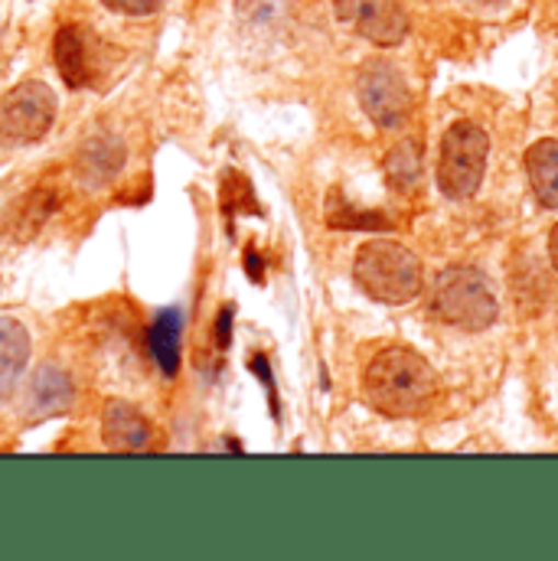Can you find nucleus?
<instances>
[{
	"label": "nucleus",
	"mask_w": 558,
	"mask_h": 561,
	"mask_svg": "<svg viewBox=\"0 0 558 561\" xmlns=\"http://www.w3.org/2000/svg\"><path fill=\"white\" fill-rule=\"evenodd\" d=\"M363 392L366 402L389 419H419L437 396V376L415 350L389 346L366 366Z\"/></svg>",
	"instance_id": "1"
},
{
	"label": "nucleus",
	"mask_w": 558,
	"mask_h": 561,
	"mask_svg": "<svg viewBox=\"0 0 558 561\" xmlns=\"http://www.w3.org/2000/svg\"><path fill=\"white\" fill-rule=\"evenodd\" d=\"M356 284L379 304L399 307L421 294V262L399 242H369L353 265Z\"/></svg>",
	"instance_id": "2"
},
{
	"label": "nucleus",
	"mask_w": 558,
	"mask_h": 561,
	"mask_svg": "<svg viewBox=\"0 0 558 561\" xmlns=\"http://www.w3.org/2000/svg\"><path fill=\"white\" fill-rule=\"evenodd\" d=\"M434 313L467 333H480L497 320V297L487 278L474 268H447L434 284Z\"/></svg>",
	"instance_id": "3"
},
{
	"label": "nucleus",
	"mask_w": 558,
	"mask_h": 561,
	"mask_svg": "<svg viewBox=\"0 0 558 561\" xmlns=\"http://www.w3.org/2000/svg\"><path fill=\"white\" fill-rule=\"evenodd\" d=\"M490 138L483 128L470 122H457L444 131L441 160H437V186L447 199H467L477 193L487 170Z\"/></svg>",
	"instance_id": "4"
},
{
	"label": "nucleus",
	"mask_w": 558,
	"mask_h": 561,
	"mask_svg": "<svg viewBox=\"0 0 558 561\" xmlns=\"http://www.w3.org/2000/svg\"><path fill=\"white\" fill-rule=\"evenodd\" d=\"M356 95L363 112L373 118V125L379 128H399L409 112H412V92L406 76L386 62V59H369L363 62L360 76H356Z\"/></svg>",
	"instance_id": "5"
},
{
	"label": "nucleus",
	"mask_w": 558,
	"mask_h": 561,
	"mask_svg": "<svg viewBox=\"0 0 558 561\" xmlns=\"http://www.w3.org/2000/svg\"><path fill=\"white\" fill-rule=\"evenodd\" d=\"M53 122H56V95L49 92V85L36 79L20 82L13 92H7L0 105V131L20 144L46 138Z\"/></svg>",
	"instance_id": "6"
},
{
	"label": "nucleus",
	"mask_w": 558,
	"mask_h": 561,
	"mask_svg": "<svg viewBox=\"0 0 558 561\" xmlns=\"http://www.w3.org/2000/svg\"><path fill=\"white\" fill-rule=\"evenodd\" d=\"M102 53H105L102 39L89 26H76V23L62 26L56 33V43H53L56 69L69 89H89L99 82Z\"/></svg>",
	"instance_id": "7"
},
{
	"label": "nucleus",
	"mask_w": 558,
	"mask_h": 561,
	"mask_svg": "<svg viewBox=\"0 0 558 561\" xmlns=\"http://www.w3.org/2000/svg\"><path fill=\"white\" fill-rule=\"evenodd\" d=\"M337 16L376 46H396L409 33V13L399 0H333Z\"/></svg>",
	"instance_id": "8"
},
{
	"label": "nucleus",
	"mask_w": 558,
	"mask_h": 561,
	"mask_svg": "<svg viewBox=\"0 0 558 561\" xmlns=\"http://www.w3.org/2000/svg\"><path fill=\"white\" fill-rule=\"evenodd\" d=\"M153 437V424L140 415L132 402H109L102 412V440L109 450L118 454H132L150 447Z\"/></svg>",
	"instance_id": "9"
},
{
	"label": "nucleus",
	"mask_w": 558,
	"mask_h": 561,
	"mask_svg": "<svg viewBox=\"0 0 558 561\" xmlns=\"http://www.w3.org/2000/svg\"><path fill=\"white\" fill-rule=\"evenodd\" d=\"M30 350H33L30 330L16 317L0 313V405H7L10 396L16 392L26 359H30Z\"/></svg>",
	"instance_id": "10"
},
{
	"label": "nucleus",
	"mask_w": 558,
	"mask_h": 561,
	"mask_svg": "<svg viewBox=\"0 0 558 561\" xmlns=\"http://www.w3.org/2000/svg\"><path fill=\"white\" fill-rule=\"evenodd\" d=\"M69 405H72V379L56 366L36 369V376L30 382V392H26L30 419H53V415H62Z\"/></svg>",
	"instance_id": "11"
},
{
	"label": "nucleus",
	"mask_w": 558,
	"mask_h": 561,
	"mask_svg": "<svg viewBox=\"0 0 558 561\" xmlns=\"http://www.w3.org/2000/svg\"><path fill=\"white\" fill-rule=\"evenodd\" d=\"M526 173L533 183L536 199L546 209H558V140L546 138L536 140L526 150Z\"/></svg>",
	"instance_id": "12"
},
{
	"label": "nucleus",
	"mask_w": 558,
	"mask_h": 561,
	"mask_svg": "<svg viewBox=\"0 0 558 561\" xmlns=\"http://www.w3.org/2000/svg\"><path fill=\"white\" fill-rule=\"evenodd\" d=\"M122 160H125V150H122L118 140L92 138L86 140V147H82L76 167H79V173H82L86 183L102 186V183H109V180L122 170Z\"/></svg>",
	"instance_id": "13"
},
{
	"label": "nucleus",
	"mask_w": 558,
	"mask_h": 561,
	"mask_svg": "<svg viewBox=\"0 0 558 561\" xmlns=\"http://www.w3.org/2000/svg\"><path fill=\"white\" fill-rule=\"evenodd\" d=\"M180 330L183 320L176 310H163L153 327H150V353L157 359V366L163 373H176V359H180Z\"/></svg>",
	"instance_id": "14"
},
{
	"label": "nucleus",
	"mask_w": 558,
	"mask_h": 561,
	"mask_svg": "<svg viewBox=\"0 0 558 561\" xmlns=\"http://www.w3.org/2000/svg\"><path fill=\"white\" fill-rule=\"evenodd\" d=\"M386 176H389V183L396 190H412L419 183L421 150L412 140H406V144H399V147L389 150V157H386Z\"/></svg>",
	"instance_id": "15"
},
{
	"label": "nucleus",
	"mask_w": 558,
	"mask_h": 561,
	"mask_svg": "<svg viewBox=\"0 0 558 561\" xmlns=\"http://www.w3.org/2000/svg\"><path fill=\"white\" fill-rule=\"evenodd\" d=\"M109 10H115V13H122V16H147V13H153L163 0H102Z\"/></svg>",
	"instance_id": "16"
},
{
	"label": "nucleus",
	"mask_w": 558,
	"mask_h": 561,
	"mask_svg": "<svg viewBox=\"0 0 558 561\" xmlns=\"http://www.w3.org/2000/svg\"><path fill=\"white\" fill-rule=\"evenodd\" d=\"M549 259H553V268L558 272V226L553 229V236H549Z\"/></svg>",
	"instance_id": "17"
},
{
	"label": "nucleus",
	"mask_w": 558,
	"mask_h": 561,
	"mask_svg": "<svg viewBox=\"0 0 558 561\" xmlns=\"http://www.w3.org/2000/svg\"><path fill=\"white\" fill-rule=\"evenodd\" d=\"M483 3H487V0H483Z\"/></svg>",
	"instance_id": "18"
}]
</instances>
